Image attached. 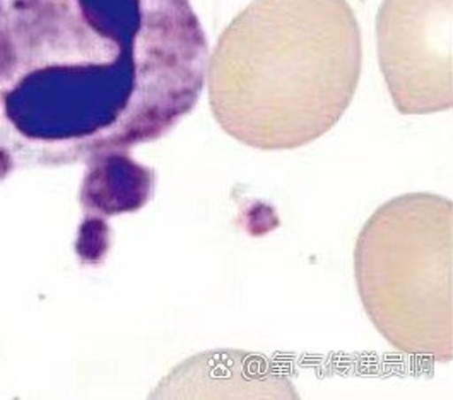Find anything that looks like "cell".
<instances>
[{
  "instance_id": "obj_1",
  "label": "cell",
  "mask_w": 453,
  "mask_h": 400,
  "mask_svg": "<svg viewBox=\"0 0 453 400\" xmlns=\"http://www.w3.org/2000/svg\"><path fill=\"white\" fill-rule=\"evenodd\" d=\"M207 62L190 0H0V181L165 137Z\"/></svg>"
},
{
  "instance_id": "obj_2",
  "label": "cell",
  "mask_w": 453,
  "mask_h": 400,
  "mask_svg": "<svg viewBox=\"0 0 453 400\" xmlns=\"http://www.w3.org/2000/svg\"><path fill=\"white\" fill-rule=\"evenodd\" d=\"M363 64L348 0H253L207 62L214 119L255 150L315 142L349 108Z\"/></svg>"
},
{
  "instance_id": "obj_3",
  "label": "cell",
  "mask_w": 453,
  "mask_h": 400,
  "mask_svg": "<svg viewBox=\"0 0 453 400\" xmlns=\"http://www.w3.org/2000/svg\"><path fill=\"white\" fill-rule=\"evenodd\" d=\"M453 205L428 192L380 205L363 226L354 277L365 312L407 356L453 359Z\"/></svg>"
},
{
  "instance_id": "obj_4",
  "label": "cell",
  "mask_w": 453,
  "mask_h": 400,
  "mask_svg": "<svg viewBox=\"0 0 453 400\" xmlns=\"http://www.w3.org/2000/svg\"><path fill=\"white\" fill-rule=\"evenodd\" d=\"M377 47L380 69L403 115L452 108V0H383Z\"/></svg>"
}]
</instances>
